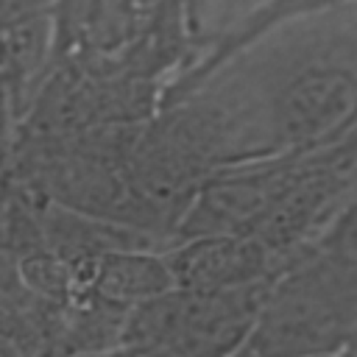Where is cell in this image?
I'll return each mask as SVG.
<instances>
[{"mask_svg":"<svg viewBox=\"0 0 357 357\" xmlns=\"http://www.w3.org/2000/svg\"><path fill=\"white\" fill-rule=\"evenodd\" d=\"M357 329V257L312 243L271 282L240 354L343 351Z\"/></svg>","mask_w":357,"mask_h":357,"instance_id":"1","label":"cell"},{"mask_svg":"<svg viewBox=\"0 0 357 357\" xmlns=\"http://www.w3.org/2000/svg\"><path fill=\"white\" fill-rule=\"evenodd\" d=\"M271 282L220 290L173 287L126 310L114 349L145 354H240Z\"/></svg>","mask_w":357,"mask_h":357,"instance_id":"2","label":"cell"},{"mask_svg":"<svg viewBox=\"0 0 357 357\" xmlns=\"http://www.w3.org/2000/svg\"><path fill=\"white\" fill-rule=\"evenodd\" d=\"M298 254H282L271 248L262 237L237 234V231L187 234V237H176L173 245L165 248L176 287H195V290H220V287L271 282Z\"/></svg>","mask_w":357,"mask_h":357,"instance_id":"3","label":"cell"},{"mask_svg":"<svg viewBox=\"0 0 357 357\" xmlns=\"http://www.w3.org/2000/svg\"><path fill=\"white\" fill-rule=\"evenodd\" d=\"M349 6H357V0H251L231 22H226L215 36L206 39V53L173 81L165 100L173 103L195 92L220 67H226L229 61H234L262 39L273 36L276 31H284L298 22H310L321 14H332Z\"/></svg>","mask_w":357,"mask_h":357,"instance_id":"4","label":"cell"},{"mask_svg":"<svg viewBox=\"0 0 357 357\" xmlns=\"http://www.w3.org/2000/svg\"><path fill=\"white\" fill-rule=\"evenodd\" d=\"M75 279L92 298L117 310H131L176 287L165 248L151 251L148 245H117L84 254Z\"/></svg>","mask_w":357,"mask_h":357,"instance_id":"5","label":"cell"},{"mask_svg":"<svg viewBox=\"0 0 357 357\" xmlns=\"http://www.w3.org/2000/svg\"><path fill=\"white\" fill-rule=\"evenodd\" d=\"M312 245L324 251L357 257V187L351 190L346 204L335 212V218L326 223V229L312 240Z\"/></svg>","mask_w":357,"mask_h":357,"instance_id":"6","label":"cell"},{"mask_svg":"<svg viewBox=\"0 0 357 357\" xmlns=\"http://www.w3.org/2000/svg\"><path fill=\"white\" fill-rule=\"evenodd\" d=\"M223 0H184V14H187V31L190 39H201L206 42L215 22H218V11H220Z\"/></svg>","mask_w":357,"mask_h":357,"instance_id":"7","label":"cell"},{"mask_svg":"<svg viewBox=\"0 0 357 357\" xmlns=\"http://www.w3.org/2000/svg\"><path fill=\"white\" fill-rule=\"evenodd\" d=\"M248 3H251V0H223V3H220V11H218V22H215V28H212V33H209V36H215L226 22H231V20H234V17H237Z\"/></svg>","mask_w":357,"mask_h":357,"instance_id":"8","label":"cell"},{"mask_svg":"<svg viewBox=\"0 0 357 357\" xmlns=\"http://www.w3.org/2000/svg\"><path fill=\"white\" fill-rule=\"evenodd\" d=\"M343 351H354L357 354V329L351 332V337H349V343H346V349Z\"/></svg>","mask_w":357,"mask_h":357,"instance_id":"9","label":"cell"}]
</instances>
